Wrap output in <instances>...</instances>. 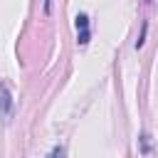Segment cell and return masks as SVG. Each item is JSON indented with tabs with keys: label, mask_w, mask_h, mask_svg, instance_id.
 Here are the masks:
<instances>
[{
	"label": "cell",
	"mask_w": 158,
	"mask_h": 158,
	"mask_svg": "<svg viewBox=\"0 0 158 158\" xmlns=\"http://www.w3.org/2000/svg\"><path fill=\"white\" fill-rule=\"evenodd\" d=\"M79 44H86L89 42V30H79V37H77Z\"/></svg>",
	"instance_id": "obj_3"
},
{
	"label": "cell",
	"mask_w": 158,
	"mask_h": 158,
	"mask_svg": "<svg viewBox=\"0 0 158 158\" xmlns=\"http://www.w3.org/2000/svg\"><path fill=\"white\" fill-rule=\"evenodd\" d=\"M49 158H64V148H62V146H57V148H52V153H49Z\"/></svg>",
	"instance_id": "obj_5"
},
{
	"label": "cell",
	"mask_w": 158,
	"mask_h": 158,
	"mask_svg": "<svg viewBox=\"0 0 158 158\" xmlns=\"http://www.w3.org/2000/svg\"><path fill=\"white\" fill-rule=\"evenodd\" d=\"M146 32H148V25L143 22V30H141V37L136 40V49H138V47H143V40H146Z\"/></svg>",
	"instance_id": "obj_4"
},
{
	"label": "cell",
	"mask_w": 158,
	"mask_h": 158,
	"mask_svg": "<svg viewBox=\"0 0 158 158\" xmlns=\"http://www.w3.org/2000/svg\"><path fill=\"white\" fill-rule=\"evenodd\" d=\"M146 2H151V0H146Z\"/></svg>",
	"instance_id": "obj_6"
},
{
	"label": "cell",
	"mask_w": 158,
	"mask_h": 158,
	"mask_svg": "<svg viewBox=\"0 0 158 158\" xmlns=\"http://www.w3.org/2000/svg\"><path fill=\"white\" fill-rule=\"evenodd\" d=\"M74 25H77V30H89V17H86L84 12H79V15L74 17Z\"/></svg>",
	"instance_id": "obj_2"
},
{
	"label": "cell",
	"mask_w": 158,
	"mask_h": 158,
	"mask_svg": "<svg viewBox=\"0 0 158 158\" xmlns=\"http://www.w3.org/2000/svg\"><path fill=\"white\" fill-rule=\"evenodd\" d=\"M10 106H12V99H10V91L0 84V114L2 116H10Z\"/></svg>",
	"instance_id": "obj_1"
}]
</instances>
